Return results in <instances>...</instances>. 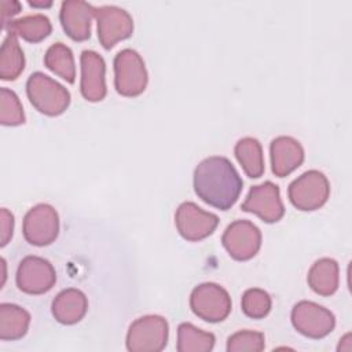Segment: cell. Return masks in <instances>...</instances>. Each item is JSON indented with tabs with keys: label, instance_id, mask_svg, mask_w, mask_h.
I'll use <instances>...</instances> for the list:
<instances>
[{
	"label": "cell",
	"instance_id": "1",
	"mask_svg": "<svg viewBox=\"0 0 352 352\" xmlns=\"http://www.w3.org/2000/svg\"><path fill=\"white\" fill-rule=\"evenodd\" d=\"M194 191L205 204L228 210L238 201L243 180L232 162L220 155L202 160L194 170Z\"/></svg>",
	"mask_w": 352,
	"mask_h": 352
},
{
	"label": "cell",
	"instance_id": "2",
	"mask_svg": "<svg viewBox=\"0 0 352 352\" xmlns=\"http://www.w3.org/2000/svg\"><path fill=\"white\" fill-rule=\"evenodd\" d=\"M26 95L37 111L50 117L60 116L70 104V92L41 72H34L29 76Z\"/></svg>",
	"mask_w": 352,
	"mask_h": 352
},
{
	"label": "cell",
	"instance_id": "3",
	"mask_svg": "<svg viewBox=\"0 0 352 352\" xmlns=\"http://www.w3.org/2000/svg\"><path fill=\"white\" fill-rule=\"evenodd\" d=\"M114 88L121 96L135 98L144 92L148 74L143 58L132 48H124L117 52L113 60Z\"/></svg>",
	"mask_w": 352,
	"mask_h": 352
},
{
	"label": "cell",
	"instance_id": "4",
	"mask_svg": "<svg viewBox=\"0 0 352 352\" xmlns=\"http://www.w3.org/2000/svg\"><path fill=\"white\" fill-rule=\"evenodd\" d=\"M169 326L161 315H144L135 319L126 333L129 352H160L168 344Z\"/></svg>",
	"mask_w": 352,
	"mask_h": 352
},
{
	"label": "cell",
	"instance_id": "5",
	"mask_svg": "<svg viewBox=\"0 0 352 352\" xmlns=\"http://www.w3.org/2000/svg\"><path fill=\"white\" fill-rule=\"evenodd\" d=\"M330 195V183L324 173L316 169L307 170L294 179L287 188V197L294 208L312 212L322 208Z\"/></svg>",
	"mask_w": 352,
	"mask_h": 352
},
{
	"label": "cell",
	"instance_id": "6",
	"mask_svg": "<svg viewBox=\"0 0 352 352\" xmlns=\"http://www.w3.org/2000/svg\"><path fill=\"white\" fill-rule=\"evenodd\" d=\"M190 308L199 319L209 323H219L231 312V297L219 283L204 282L192 289Z\"/></svg>",
	"mask_w": 352,
	"mask_h": 352
},
{
	"label": "cell",
	"instance_id": "7",
	"mask_svg": "<svg viewBox=\"0 0 352 352\" xmlns=\"http://www.w3.org/2000/svg\"><path fill=\"white\" fill-rule=\"evenodd\" d=\"M290 319L300 334L314 340L329 336L336 326V316L330 309L308 300L294 304Z\"/></svg>",
	"mask_w": 352,
	"mask_h": 352
},
{
	"label": "cell",
	"instance_id": "8",
	"mask_svg": "<svg viewBox=\"0 0 352 352\" xmlns=\"http://www.w3.org/2000/svg\"><path fill=\"white\" fill-rule=\"evenodd\" d=\"M22 232L33 246H48L59 234V216L54 206L37 204L28 210L22 223Z\"/></svg>",
	"mask_w": 352,
	"mask_h": 352
},
{
	"label": "cell",
	"instance_id": "9",
	"mask_svg": "<svg viewBox=\"0 0 352 352\" xmlns=\"http://www.w3.org/2000/svg\"><path fill=\"white\" fill-rule=\"evenodd\" d=\"M16 286L26 294H44L56 282L54 265L40 256H26L19 261L15 275Z\"/></svg>",
	"mask_w": 352,
	"mask_h": 352
},
{
	"label": "cell",
	"instance_id": "10",
	"mask_svg": "<svg viewBox=\"0 0 352 352\" xmlns=\"http://www.w3.org/2000/svg\"><path fill=\"white\" fill-rule=\"evenodd\" d=\"M221 243L234 260L248 261L261 248V231L249 220H235L223 232Z\"/></svg>",
	"mask_w": 352,
	"mask_h": 352
},
{
	"label": "cell",
	"instance_id": "11",
	"mask_svg": "<svg viewBox=\"0 0 352 352\" xmlns=\"http://www.w3.org/2000/svg\"><path fill=\"white\" fill-rule=\"evenodd\" d=\"M175 224L186 241L198 242L213 234L219 226V217L206 212L197 204L186 201L179 205L175 213Z\"/></svg>",
	"mask_w": 352,
	"mask_h": 352
},
{
	"label": "cell",
	"instance_id": "12",
	"mask_svg": "<svg viewBox=\"0 0 352 352\" xmlns=\"http://www.w3.org/2000/svg\"><path fill=\"white\" fill-rule=\"evenodd\" d=\"M98 38L104 50L113 48L118 41L129 38L133 33V19L128 11L117 6L96 7Z\"/></svg>",
	"mask_w": 352,
	"mask_h": 352
},
{
	"label": "cell",
	"instance_id": "13",
	"mask_svg": "<svg viewBox=\"0 0 352 352\" xmlns=\"http://www.w3.org/2000/svg\"><path fill=\"white\" fill-rule=\"evenodd\" d=\"M241 209L258 216L268 224L279 221L285 214L279 187L272 182H264L253 186L241 205Z\"/></svg>",
	"mask_w": 352,
	"mask_h": 352
},
{
	"label": "cell",
	"instance_id": "14",
	"mask_svg": "<svg viewBox=\"0 0 352 352\" xmlns=\"http://www.w3.org/2000/svg\"><path fill=\"white\" fill-rule=\"evenodd\" d=\"M81 80L80 92L88 102H100L107 94L104 59L92 50H84L80 55Z\"/></svg>",
	"mask_w": 352,
	"mask_h": 352
},
{
	"label": "cell",
	"instance_id": "15",
	"mask_svg": "<svg viewBox=\"0 0 352 352\" xmlns=\"http://www.w3.org/2000/svg\"><path fill=\"white\" fill-rule=\"evenodd\" d=\"M96 7L82 0H66L60 4L59 21L65 33L74 41L91 37V22Z\"/></svg>",
	"mask_w": 352,
	"mask_h": 352
},
{
	"label": "cell",
	"instance_id": "16",
	"mask_svg": "<svg viewBox=\"0 0 352 352\" xmlns=\"http://www.w3.org/2000/svg\"><path fill=\"white\" fill-rule=\"evenodd\" d=\"M271 169L278 177L289 176L304 161V148L301 143L292 136H278L270 144Z\"/></svg>",
	"mask_w": 352,
	"mask_h": 352
},
{
	"label": "cell",
	"instance_id": "17",
	"mask_svg": "<svg viewBox=\"0 0 352 352\" xmlns=\"http://www.w3.org/2000/svg\"><path fill=\"white\" fill-rule=\"evenodd\" d=\"M88 311L87 296L74 287L59 292L51 304V312L56 322L62 324L78 323Z\"/></svg>",
	"mask_w": 352,
	"mask_h": 352
},
{
	"label": "cell",
	"instance_id": "18",
	"mask_svg": "<svg viewBox=\"0 0 352 352\" xmlns=\"http://www.w3.org/2000/svg\"><path fill=\"white\" fill-rule=\"evenodd\" d=\"M309 287L319 296L329 297L338 289L340 268L338 263L330 257H322L316 260L307 275Z\"/></svg>",
	"mask_w": 352,
	"mask_h": 352
},
{
	"label": "cell",
	"instance_id": "19",
	"mask_svg": "<svg viewBox=\"0 0 352 352\" xmlns=\"http://www.w3.org/2000/svg\"><path fill=\"white\" fill-rule=\"evenodd\" d=\"M8 34L22 37L28 43H40L52 32V25L48 16L43 14L26 15L18 19H11L4 28Z\"/></svg>",
	"mask_w": 352,
	"mask_h": 352
},
{
	"label": "cell",
	"instance_id": "20",
	"mask_svg": "<svg viewBox=\"0 0 352 352\" xmlns=\"http://www.w3.org/2000/svg\"><path fill=\"white\" fill-rule=\"evenodd\" d=\"M30 324V314L11 302L0 304V340L15 341L26 336Z\"/></svg>",
	"mask_w": 352,
	"mask_h": 352
},
{
	"label": "cell",
	"instance_id": "21",
	"mask_svg": "<svg viewBox=\"0 0 352 352\" xmlns=\"http://www.w3.org/2000/svg\"><path fill=\"white\" fill-rule=\"evenodd\" d=\"M234 154L246 176H249L250 179H258L260 176H263L265 170L263 147L256 138L246 136L239 139L235 143Z\"/></svg>",
	"mask_w": 352,
	"mask_h": 352
},
{
	"label": "cell",
	"instance_id": "22",
	"mask_svg": "<svg viewBox=\"0 0 352 352\" xmlns=\"http://www.w3.org/2000/svg\"><path fill=\"white\" fill-rule=\"evenodd\" d=\"M25 69V55L15 34H7L0 50V78L16 80Z\"/></svg>",
	"mask_w": 352,
	"mask_h": 352
},
{
	"label": "cell",
	"instance_id": "23",
	"mask_svg": "<svg viewBox=\"0 0 352 352\" xmlns=\"http://www.w3.org/2000/svg\"><path fill=\"white\" fill-rule=\"evenodd\" d=\"M44 65L52 73L73 84L76 80V65L72 50L63 43H55L48 47L44 55Z\"/></svg>",
	"mask_w": 352,
	"mask_h": 352
},
{
	"label": "cell",
	"instance_id": "24",
	"mask_svg": "<svg viewBox=\"0 0 352 352\" xmlns=\"http://www.w3.org/2000/svg\"><path fill=\"white\" fill-rule=\"evenodd\" d=\"M216 337L213 333L204 331L192 323L183 322L177 327V345L179 352H209L213 349Z\"/></svg>",
	"mask_w": 352,
	"mask_h": 352
},
{
	"label": "cell",
	"instance_id": "25",
	"mask_svg": "<svg viewBox=\"0 0 352 352\" xmlns=\"http://www.w3.org/2000/svg\"><path fill=\"white\" fill-rule=\"evenodd\" d=\"M242 312L252 319L265 318L272 307V300L270 294L258 287H252L245 290L241 301Z\"/></svg>",
	"mask_w": 352,
	"mask_h": 352
},
{
	"label": "cell",
	"instance_id": "26",
	"mask_svg": "<svg viewBox=\"0 0 352 352\" xmlns=\"http://www.w3.org/2000/svg\"><path fill=\"white\" fill-rule=\"evenodd\" d=\"M0 122L6 126H16L25 122V113L18 95L6 87L0 89Z\"/></svg>",
	"mask_w": 352,
	"mask_h": 352
},
{
	"label": "cell",
	"instance_id": "27",
	"mask_svg": "<svg viewBox=\"0 0 352 352\" xmlns=\"http://www.w3.org/2000/svg\"><path fill=\"white\" fill-rule=\"evenodd\" d=\"M265 348L264 334L253 330H241L227 340V352H260Z\"/></svg>",
	"mask_w": 352,
	"mask_h": 352
},
{
	"label": "cell",
	"instance_id": "28",
	"mask_svg": "<svg viewBox=\"0 0 352 352\" xmlns=\"http://www.w3.org/2000/svg\"><path fill=\"white\" fill-rule=\"evenodd\" d=\"M14 232V214L7 209L1 208L0 210V246L4 248Z\"/></svg>",
	"mask_w": 352,
	"mask_h": 352
},
{
	"label": "cell",
	"instance_id": "29",
	"mask_svg": "<svg viewBox=\"0 0 352 352\" xmlns=\"http://www.w3.org/2000/svg\"><path fill=\"white\" fill-rule=\"evenodd\" d=\"M1 23L3 28L11 21L14 15L21 11V4L18 1H1Z\"/></svg>",
	"mask_w": 352,
	"mask_h": 352
},
{
	"label": "cell",
	"instance_id": "30",
	"mask_svg": "<svg viewBox=\"0 0 352 352\" xmlns=\"http://www.w3.org/2000/svg\"><path fill=\"white\" fill-rule=\"evenodd\" d=\"M29 6L32 7H51L52 6V1H47V3H36V1H28Z\"/></svg>",
	"mask_w": 352,
	"mask_h": 352
}]
</instances>
